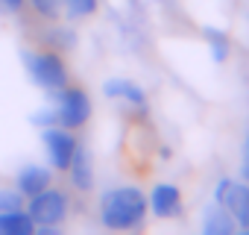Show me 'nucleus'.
I'll use <instances>...</instances> for the list:
<instances>
[{"label": "nucleus", "mask_w": 249, "mask_h": 235, "mask_svg": "<svg viewBox=\"0 0 249 235\" xmlns=\"http://www.w3.org/2000/svg\"><path fill=\"white\" fill-rule=\"evenodd\" d=\"M27 6V0H0V12L3 15H21Z\"/></svg>", "instance_id": "17"}, {"label": "nucleus", "mask_w": 249, "mask_h": 235, "mask_svg": "<svg viewBox=\"0 0 249 235\" xmlns=\"http://www.w3.org/2000/svg\"><path fill=\"white\" fill-rule=\"evenodd\" d=\"M0 235H36V223L27 209L0 212Z\"/></svg>", "instance_id": "12"}, {"label": "nucleus", "mask_w": 249, "mask_h": 235, "mask_svg": "<svg viewBox=\"0 0 249 235\" xmlns=\"http://www.w3.org/2000/svg\"><path fill=\"white\" fill-rule=\"evenodd\" d=\"M21 59H24V68H27L30 79L47 94L59 91V88H65L71 82L68 62L62 59L59 50H24Z\"/></svg>", "instance_id": "2"}, {"label": "nucleus", "mask_w": 249, "mask_h": 235, "mask_svg": "<svg viewBox=\"0 0 249 235\" xmlns=\"http://www.w3.org/2000/svg\"><path fill=\"white\" fill-rule=\"evenodd\" d=\"M150 212L147 194L135 185H117L100 194V223L114 232H126L144 226Z\"/></svg>", "instance_id": "1"}, {"label": "nucleus", "mask_w": 249, "mask_h": 235, "mask_svg": "<svg viewBox=\"0 0 249 235\" xmlns=\"http://www.w3.org/2000/svg\"><path fill=\"white\" fill-rule=\"evenodd\" d=\"M24 209L36 226H62V220L68 217V194L59 191L56 185H50V188L27 197Z\"/></svg>", "instance_id": "5"}, {"label": "nucleus", "mask_w": 249, "mask_h": 235, "mask_svg": "<svg viewBox=\"0 0 249 235\" xmlns=\"http://www.w3.org/2000/svg\"><path fill=\"white\" fill-rule=\"evenodd\" d=\"M24 206H27V197L18 188H0V212H15Z\"/></svg>", "instance_id": "16"}, {"label": "nucleus", "mask_w": 249, "mask_h": 235, "mask_svg": "<svg viewBox=\"0 0 249 235\" xmlns=\"http://www.w3.org/2000/svg\"><path fill=\"white\" fill-rule=\"evenodd\" d=\"M202 33H205V41H208V47H211L214 62H217V65L226 62V59H229V36H226L223 30H217V27H205Z\"/></svg>", "instance_id": "13"}, {"label": "nucleus", "mask_w": 249, "mask_h": 235, "mask_svg": "<svg viewBox=\"0 0 249 235\" xmlns=\"http://www.w3.org/2000/svg\"><path fill=\"white\" fill-rule=\"evenodd\" d=\"M214 203H220L240 232H249V182L223 176L214 185Z\"/></svg>", "instance_id": "4"}, {"label": "nucleus", "mask_w": 249, "mask_h": 235, "mask_svg": "<svg viewBox=\"0 0 249 235\" xmlns=\"http://www.w3.org/2000/svg\"><path fill=\"white\" fill-rule=\"evenodd\" d=\"M53 174L56 171L47 168V165H24L15 174V188L24 197H33V194H38V191H44V188L53 185Z\"/></svg>", "instance_id": "10"}, {"label": "nucleus", "mask_w": 249, "mask_h": 235, "mask_svg": "<svg viewBox=\"0 0 249 235\" xmlns=\"http://www.w3.org/2000/svg\"><path fill=\"white\" fill-rule=\"evenodd\" d=\"M240 179H246V182H249V138H246V144H243V159H240Z\"/></svg>", "instance_id": "18"}, {"label": "nucleus", "mask_w": 249, "mask_h": 235, "mask_svg": "<svg viewBox=\"0 0 249 235\" xmlns=\"http://www.w3.org/2000/svg\"><path fill=\"white\" fill-rule=\"evenodd\" d=\"M147 203H150V212H153L156 217H161V220L179 217V215H182V188H179L176 182H159V185L150 191Z\"/></svg>", "instance_id": "7"}, {"label": "nucleus", "mask_w": 249, "mask_h": 235, "mask_svg": "<svg viewBox=\"0 0 249 235\" xmlns=\"http://www.w3.org/2000/svg\"><path fill=\"white\" fill-rule=\"evenodd\" d=\"M53 100V109H56V121L59 127L65 130H82L88 121H91V97L82 85H65L59 91H50L47 94Z\"/></svg>", "instance_id": "3"}, {"label": "nucleus", "mask_w": 249, "mask_h": 235, "mask_svg": "<svg viewBox=\"0 0 249 235\" xmlns=\"http://www.w3.org/2000/svg\"><path fill=\"white\" fill-rule=\"evenodd\" d=\"M65 174H68L71 185H73L79 194H91V191H94V162H91V150H85V147L79 144Z\"/></svg>", "instance_id": "9"}, {"label": "nucleus", "mask_w": 249, "mask_h": 235, "mask_svg": "<svg viewBox=\"0 0 249 235\" xmlns=\"http://www.w3.org/2000/svg\"><path fill=\"white\" fill-rule=\"evenodd\" d=\"M103 94L108 100H123V103H129L132 109L138 112H147V91L144 85H138L135 79H126V77H111L103 82Z\"/></svg>", "instance_id": "8"}, {"label": "nucleus", "mask_w": 249, "mask_h": 235, "mask_svg": "<svg viewBox=\"0 0 249 235\" xmlns=\"http://www.w3.org/2000/svg\"><path fill=\"white\" fill-rule=\"evenodd\" d=\"M41 144H44V153H47V162L53 171H68L79 141H76V133L73 130H65V127H44L41 130Z\"/></svg>", "instance_id": "6"}, {"label": "nucleus", "mask_w": 249, "mask_h": 235, "mask_svg": "<svg viewBox=\"0 0 249 235\" xmlns=\"http://www.w3.org/2000/svg\"><path fill=\"white\" fill-rule=\"evenodd\" d=\"M62 3H65V15L71 21H82L97 12V0H62Z\"/></svg>", "instance_id": "15"}, {"label": "nucleus", "mask_w": 249, "mask_h": 235, "mask_svg": "<svg viewBox=\"0 0 249 235\" xmlns=\"http://www.w3.org/2000/svg\"><path fill=\"white\" fill-rule=\"evenodd\" d=\"M30 6H33V12L41 18V21H59L62 15H65V3L62 0H30Z\"/></svg>", "instance_id": "14"}, {"label": "nucleus", "mask_w": 249, "mask_h": 235, "mask_svg": "<svg viewBox=\"0 0 249 235\" xmlns=\"http://www.w3.org/2000/svg\"><path fill=\"white\" fill-rule=\"evenodd\" d=\"M237 226L231 220V215L220 206V203H211L205 209V217H202V232L205 235H231Z\"/></svg>", "instance_id": "11"}]
</instances>
